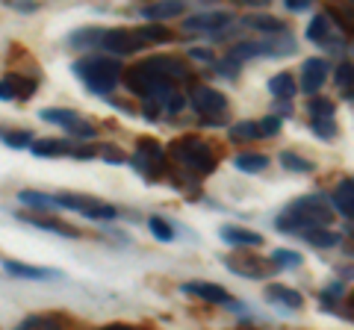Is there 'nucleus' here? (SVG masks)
Here are the masks:
<instances>
[{"label": "nucleus", "instance_id": "31", "mask_svg": "<svg viewBox=\"0 0 354 330\" xmlns=\"http://www.w3.org/2000/svg\"><path fill=\"white\" fill-rule=\"evenodd\" d=\"M334 101H328V97H310L307 101V113H310V118H334Z\"/></svg>", "mask_w": 354, "mask_h": 330}, {"label": "nucleus", "instance_id": "7", "mask_svg": "<svg viewBox=\"0 0 354 330\" xmlns=\"http://www.w3.org/2000/svg\"><path fill=\"white\" fill-rule=\"evenodd\" d=\"M39 118H41V121H50V124H57V127H62V130H68V133L77 136V139H95V136H97V127H95L88 118L77 115L74 109L48 106V109H41V113H39Z\"/></svg>", "mask_w": 354, "mask_h": 330}, {"label": "nucleus", "instance_id": "25", "mask_svg": "<svg viewBox=\"0 0 354 330\" xmlns=\"http://www.w3.org/2000/svg\"><path fill=\"white\" fill-rule=\"evenodd\" d=\"M15 330H65L62 316H27Z\"/></svg>", "mask_w": 354, "mask_h": 330}, {"label": "nucleus", "instance_id": "41", "mask_svg": "<svg viewBox=\"0 0 354 330\" xmlns=\"http://www.w3.org/2000/svg\"><path fill=\"white\" fill-rule=\"evenodd\" d=\"M322 301L328 307H334V301H346V286H342V283H330L328 289L322 292Z\"/></svg>", "mask_w": 354, "mask_h": 330}, {"label": "nucleus", "instance_id": "33", "mask_svg": "<svg viewBox=\"0 0 354 330\" xmlns=\"http://www.w3.org/2000/svg\"><path fill=\"white\" fill-rule=\"evenodd\" d=\"M272 266L274 269H298V266H301V254H298V251L281 248V251H274V254H272Z\"/></svg>", "mask_w": 354, "mask_h": 330}, {"label": "nucleus", "instance_id": "49", "mask_svg": "<svg viewBox=\"0 0 354 330\" xmlns=\"http://www.w3.org/2000/svg\"><path fill=\"white\" fill-rule=\"evenodd\" d=\"M0 101H15V95H12V89H9V86L0 80Z\"/></svg>", "mask_w": 354, "mask_h": 330}, {"label": "nucleus", "instance_id": "30", "mask_svg": "<svg viewBox=\"0 0 354 330\" xmlns=\"http://www.w3.org/2000/svg\"><path fill=\"white\" fill-rule=\"evenodd\" d=\"M328 15L334 18L342 30L354 32V3H337V6H330V9H328Z\"/></svg>", "mask_w": 354, "mask_h": 330}, {"label": "nucleus", "instance_id": "16", "mask_svg": "<svg viewBox=\"0 0 354 330\" xmlns=\"http://www.w3.org/2000/svg\"><path fill=\"white\" fill-rule=\"evenodd\" d=\"M18 218L32 224V227H39V230H48V233H57V236H65V239H80V230L59 222V218H39V215H30V213H21Z\"/></svg>", "mask_w": 354, "mask_h": 330}, {"label": "nucleus", "instance_id": "32", "mask_svg": "<svg viewBox=\"0 0 354 330\" xmlns=\"http://www.w3.org/2000/svg\"><path fill=\"white\" fill-rule=\"evenodd\" d=\"M281 165H283L286 171H298V174L313 171V162L304 159V157H298V153H292V151H283L281 153Z\"/></svg>", "mask_w": 354, "mask_h": 330}, {"label": "nucleus", "instance_id": "29", "mask_svg": "<svg viewBox=\"0 0 354 330\" xmlns=\"http://www.w3.org/2000/svg\"><path fill=\"white\" fill-rule=\"evenodd\" d=\"M18 201L24 204V206H32V210H53V206H57V197L41 195V192H32V189L18 192Z\"/></svg>", "mask_w": 354, "mask_h": 330}, {"label": "nucleus", "instance_id": "10", "mask_svg": "<svg viewBox=\"0 0 354 330\" xmlns=\"http://www.w3.org/2000/svg\"><path fill=\"white\" fill-rule=\"evenodd\" d=\"M230 21H234V15L221 12V9L218 12H198V15L183 21V30L186 32H213V36H225Z\"/></svg>", "mask_w": 354, "mask_h": 330}, {"label": "nucleus", "instance_id": "23", "mask_svg": "<svg viewBox=\"0 0 354 330\" xmlns=\"http://www.w3.org/2000/svg\"><path fill=\"white\" fill-rule=\"evenodd\" d=\"M330 201H334V206L342 215L354 222V180H342L334 189V195H330Z\"/></svg>", "mask_w": 354, "mask_h": 330}, {"label": "nucleus", "instance_id": "36", "mask_svg": "<svg viewBox=\"0 0 354 330\" xmlns=\"http://www.w3.org/2000/svg\"><path fill=\"white\" fill-rule=\"evenodd\" d=\"M230 139H263L257 121H239V124L230 127Z\"/></svg>", "mask_w": 354, "mask_h": 330}, {"label": "nucleus", "instance_id": "3", "mask_svg": "<svg viewBox=\"0 0 354 330\" xmlns=\"http://www.w3.org/2000/svg\"><path fill=\"white\" fill-rule=\"evenodd\" d=\"M330 222H334V213L322 195H307L292 201L286 210L278 215V230L283 233H310V230H328Z\"/></svg>", "mask_w": 354, "mask_h": 330}, {"label": "nucleus", "instance_id": "48", "mask_svg": "<svg viewBox=\"0 0 354 330\" xmlns=\"http://www.w3.org/2000/svg\"><path fill=\"white\" fill-rule=\"evenodd\" d=\"M286 9L290 12H304V9H310V0H286Z\"/></svg>", "mask_w": 354, "mask_h": 330}, {"label": "nucleus", "instance_id": "17", "mask_svg": "<svg viewBox=\"0 0 354 330\" xmlns=\"http://www.w3.org/2000/svg\"><path fill=\"white\" fill-rule=\"evenodd\" d=\"M3 269H6V274H12V278H24V280H53V278H59V271L27 266V262H18V260H3Z\"/></svg>", "mask_w": 354, "mask_h": 330}, {"label": "nucleus", "instance_id": "5", "mask_svg": "<svg viewBox=\"0 0 354 330\" xmlns=\"http://www.w3.org/2000/svg\"><path fill=\"white\" fill-rule=\"evenodd\" d=\"M130 165L136 168V174H142L148 183H153V180H162L165 168H169V153H165V148L157 139L142 136V139H136V145H133Z\"/></svg>", "mask_w": 354, "mask_h": 330}, {"label": "nucleus", "instance_id": "26", "mask_svg": "<svg viewBox=\"0 0 354 330\" xmlns=\"http://www.w3.org/2000/svg\"><path fill=\"white\" fill-rule=\"evenodd\" d=\"M269 92L278 97V101H290V97L295 95V77H292L290 71L274 74L272 80H269Z\"/></svg>", "mask_w": 354, "mask_h": 330}, {"label": "nucleus", "instance_id": "52", "mask_svg": "<svg viewBox=\"0 0 354 330\" xmlns=\"http://www.w3.org/2000/svg\"><path fill=\"white\" fill-rule=\"evenodd\" d=\"M242 330H254V327H242Z\"/></svg>", "mask_w": 354, "mask_h": 330}, {"label": "nucleus", "instance_id": "9", "mask_svg": "<svg viewBox=\"0 0 354 330\" xmlns=\"http://www.w3.org/2000/svg\"><path fill=\"white\" fill-rule=\"evenodd\" d=\"M101 50H106L109 57H130L136 50H145L142 39L136 36V30H124V27H113V30H104V39H101Z\"/></svg>", "mask_w": 354, "mask_h": 330}, {"label": "nucleus", "instance_id": "34", "mask_svg": "<svg viewBox=\"0 0 354 330\" xmlns=\"http://www.w3.org/2000/svg\"><path fill=\"white\" fill-rule=\"evenodd\" d=\"M304 239L313 248H334V245H339V236L330 233V230H310V233H304Z\"/></svg>", "mask_w": 354, "mask_h": 330}, {"label": "nucleus", "instance_id": "47", "mask_svg": "<svg viewBox=\"0 0 354 330\" xmlns=\"http://www.w3.org/2000/svg\"><path fill=\"white\" fill-rule=\"evenodd\" d=\"M189 57H192V59H201V62H213V53H209L207 48H192Z\"/></svg>", "mask_w": 354, "mask_h": 330}, {"label": "nucleus", "instance_id": "43", "mask_svg": "<svg viewBox=\"0 0 354 330\" xmlns=\"http://www.w3.org/2000/svg\"><path fill=\"white\" fill-rule=\"evenodd\" d=\"M12 12H24V15H30V12H39V3H30V0H9L6 3Z\"/></svg>", "mask_w": 354, "mask_h": 330}, {"label": "nucleus", "instance_id": "14", "mask_svg": "<svg viewBox=\"0 0 354 330\" xmlns=\"http://www.w3.org/2000/svg\"><path fill=\"white\" fill-rule=\"evenodd\" d=\"M328 80V62L325 59H307L301 65V89L307 95H316Z\"/></svg>", "mask_w": 354, "mask_h": 330}, {"label": "nucleus", "instance_id": "6", "mask_svg": "<svg viewBox=\"0 0 354 330\" xmlns=\"http://www.w3.org/2000/svg\"><path fill=\"white\" fill-rule=\"evenodd\" d=\"M57 206H62V210H74L83 218H92V222H113V218H118V210L113 204L97 201V197H86V195H74V192L57 195Z\"/></svg>", "mask_w": 354, "mask_h": 330}, {"label": "nucleus", "instance_id": "22", "mask_svg": "<svg viewBox=\"0 0 354 330\" xmlns=\"http://www.w3.org/2000/svg\"><path fill=\"white\" fill-rule=\"evenodd\" d=\"M183 12V3H177V0H165V3H148V6H142V18H148V21H169V18H177Z\"/></svg>", "mask_w": 354, "mask_h": 330}, {"label": "nucleus", "instance_id": "46", "mask_svg": "<svg viewBox=\"0 0 354 330\" xmlns=\"http://www.w3.org/2000/svg\"><path fill=\"white\" fill-rule=\"evenodd\" d=\"M337 313H339V316H346V318H354V292L339 304V310H337Z\"/></svg>", "mask_w": 354, "mask_h": 330}, {"label": "nucleus", "instance_id": "21", "mask_svg": "<svg viewBox=\"0 0 354 330\" xmlns=\"http://www.w3.org/2000/svg\"><path fill=\"white\" fill-rule=\"evenodd\" d=\"M101 39H104V30H97V27L74 30L68 36L71 48H77V50H101Z\"/></svg>", "mask_w": 354, "mask_h": 330}, {"label": "nucleus", "instance_id": "28", "mask_svg": "<svg viewBox=\"0 0 354 330\" xmlns=\"http://www.w3.org/2000/svg\"><path fill=\"white\" fill-rule=\"evenodd\" d=\"M234 165L239 171H245V174H257V171H263L266 165H269V157H263V153H236Z\"/></svg>", "mask_w": 354, "mask_h": 330}, {"label": "nucleus", "instance_id": "20", "mask_svg": "<svg viewBox=\"0 0 354 330\" xmlns=\"http://www.w3.org/2000/svg\"><path fill=\"white\" fill-rule=\"evenodd\" d=\"M266 298H269V301H274V304H283L286 310H301V307H304L301 292L290 289V286H281V283H272V286H266Z\"/></svg>", "mask_w": 354, "mask_h": 330}, {"label": "nucleus", "instance_id": "8", "mask_svg": "<svg viewBox=\"0 0 354 330\" xmlns=\"http://www.w3.org/2000/svg\"><path fill=\"white\" fill-rule=\"evenodd\" d=\"M189 104L204 118V124H218V118L227 113V97L213 86H195Z\"/></svg>", "mask_w": 354, "mask_h": 330}, {"label": "nucleus", "instance_id": "1", "mask_svg": "<svg viewBox=\"0 0 354 330\" xmlns=\"http://www.w3.org/2000/svg\"><path fill=\"white\" fill-rule=\"evenodd\" d=\"M192 77L189 65L177 57H165V53H157V57L139 59L136 65H130L124 71V86L142 97V104H157L165 115H177L183 109V95L177 92V83H186Z\"/></svg>", "mask_w": 354, "mask_h": 330}, {"label": "nucleus", "instance_id": "35", "mask_svg": "<svg viewBox=\"0 0 354 330\" xmlns=\"http://www.w3.org/2000/svg\"><path fill=\"white\" fill-rule=\"evenodd\" d=\"M148 230L153 233V239H160V242H171V239H174L171 224L165 222V218H160V215H151V218H148Z\"/></svg>", "mask_w": 354, "mask_h": 330}, {"label": "nucleus", "instance_id": "11", "mask_svg": "<svg viewBox=\"0 0 354 330\" xmlns=\"http://www.w3.org/2000/svg\"><path fill=\"white\" fill-rule=\"evenodd\" d=\"M225 266H227V271L239 274V278H251V280L269 278V271L274 269L272 260H260V257H227Z\"/></svg>", "mask_w": 354, "mask_h": 330}, {"label": "nucleus", "instance_id": "38", "mask_svg": "<svg viewBox=\"0 0 354 330\" xmlns=\"http://www.w3.org/2000/svg\"><path fill=\"white\" fill-rule=\"evenodd\" d=\"M310 127H313V133H316L319 139H334V136H337L334 118H316V121H310Z\"/></svg>", "mask_w": 354, "mask_h": 330}, {"label": "nucleus", "instance_id": "42", "mask_svg": "<svg viewBox=\"0 0 354 330\" xmlns=\"http://www.w3.org/2000/svg\"><path fill=\"white\" fill-rule=\"evenodd\" d=\"M101 157H104L106 162H130L127 153H124V151H118L115 145H106V148L101 151Z\"/></svg>", "mask_w": 354, "mask_h": 330}, {"label": "nucleus", "instance_id": "13", "mask_svg": "<svg viewBox=\"0 0 354 330\" xmlns=\"http://www.w3.org/2000/svg\"><path fill=\"white\" fill-rule=\"evenodd\" d=\"M180 289L186 295H195V298H201L207 304H227V307H236L234 301H230V295L225 292V286H216V283H209V280H189V283H183Z\"/></svg>", "mask_w": 354, "mask_h": 330}, {"label": "nucleus", "instance_id": "50", "mask_svg": "<svg viewBox=\"0 0 354 330\" xmlns=\"http://www.w3.org/2000/svg\"><path fill=\"white\" fill-rule=\"evenodd\" d=\"M101 330H139V327H130V324H106Z\"/></svg>", "mask_w": 354, "mask_h": 330}, {"label": "nucleus", "instance_id": "45", "mask_svg": "<svg viewBox=\"0 0 354 330\" xmlns=\"http://www.w3.org/2000/svg\"><path fill=\"white\" fill-rule=\"evenodd\" d=\"M142 115H145L148 121H157V118L162 115V109H160L157 104H148V101H145V104H142Z\"/></svg>", "mask_w": 354, "mask_h": 330}, {"label": "nucleus", "instance_id": "40", "mask_svg": "<svg viewBox=\"0 0 354 330\" xmlns=\"http://www.w3.org/2000/svg\"><path fill=\"white\" fill-rule=\"evenodd\" d=\"M337 83H339V89H351L354 86V65L351 62H342L337 68Z\"/></svg>", "mask_w": 354, "mask_h": 330}, {"label": "nucleus", "instance_id": "12", "mask_svg": "<svg viewBox=\"0 0 354 330\" xmlns=\"http://www.w3.org/2000/svg\"><path fill=\"white\" fill-rule=\"evenodd\" d=\"M307 39H310V41H316V45H325V48H330V50H337V48H339L337 27L330 24V15H328V12H319L313 21H310Z\"/></svg>", "mask_w": 354, "mask_h": 330}, {"label": "nucleus", "instance_id": "37", "mask_svg": "<svg viewBox=\"0 0 354 330\" xmlns=\"http://www.w3.org/2000/svg\"><path fill=\"white\" fill-rule=\"evenodd\" d=\"M3 142H6V148L18 151V148H30L36 139H32L30 130H12V133H6V136H3Z\"/></svg>", "mask_w": 354, "mask_h": 330}, {"label": "nucleus", "instance_id": "15", "mask_svg": "<svg viewBox=\"0 0 354 330\" xmlns=\"http://www.w3.org/2000/svg\"><path fill=\"white\" fill-rule=\"evenodd\" d=\"M3 83L9 86V89H12L15 101H30V97L36 95V89H39L41 77H36V74H21V71H9V74L3 77Z\"/></svg>", "mask_w": 354, "mask_h": 330}, {"label": "nucleus", "instance_id": "19", "mask_svg": "<svg viewBox=\"0 0 354 330\" xmlns=\"http://www.w3.org/2000/svg\"><path fill=\"white\" fill-rule=\"evenodd\" d=\"M221 239L225 245H234V248H260L263 245V236L254 233V230H245V227H221Z\"/></svg>", "mask_w": 354, "mask_h": 330}, {"label": "nucleus", "instance_id": "39", "mask_svg": "<svg viewBox=\"0 0 354 330\" xmlns=\"http://www.w3.org/2000/svg\"><path fill=\"white\" fill-rule=\"evenodd\" d=\"M257 127H260V136H278L281 118H278V115H266V118L257 121Z\"/></svg>", "mask_w": 354, "mask_h": 330}, {"label": "nucleus", "instance_id": "18", "mask_svg": "<svg viewBox=\"0 0 354 330\" xmlns=\"http://www.w3.org/2000/svg\"><path fill=\"white\" fill-rule=\"evenodd\" d=\"M30 151H32V157H48V159H53V157H71L74 145H71L68 139H36L30 145Z\"/></svg>", "mask_w": 354, "mask_h": 330}, {"label": "nucleus", "instance_id": "27", "mask_svg": "<svg viewBox=\"0 0 354 330\" xmlns=\"http://www.w3.org/2000/svg\"><path fill=\"white\" fill-rule=\"evenodd\" d=\"M245 27H254V30H263V32H272V36H281V32H286V24L272 15H251L245 18Z\"/></svg>", "mask_w": 354, "mask_h": 330}, {"label": "nucleus", "instance_id": "51", "mask_svg": "<svg viewBox=\"0 0 354 330\" xmlns=\"http://www.w3.org/2000/svg\"><path fill=\"white\" fill-rule=\"evenodd\" d=\"M342 248H346V251H348V254H354V236H348L346 242H342Z\"/></svg>", "mask_w": 354, "mask_h": 330}, {"label": "nucleus", "instance_id": "4", "mask_svg": "<svg viewBox=\"0 0 354 330\" xmlns=\"http://www.w3.org/2000/svg\"><path fill=\"white\" fill-rule=\"evenodd\" d=\"M71 71L77 74V80H80L88 92L101 95L104 101L113 95L115 86L124 80V68H121V62L115 57H106V53H92V57L77 59L71 65Z\"/></svg>", "mask_w": 354, "mask_h": 330}, {"label": "nucleus", "instance_id": "24", "mask_svg": "<svg viewBox=\"0 0 354 330\" xmlns=\"http://www.w3.org/2000/svg\"><path fill=\"white\" fill-rule=\"evenodd\" d=\"M136 36L142 39V45H169V41H174V32L169 27H160V24H148V27H139Z\"/></svg>", "mask_w": 354, "mask_h": 330}, {"label": "nucleus", "instance_id": "2", "mask_svg": "<svg viewBox=\"0 0 354 330\" xmlns=\"http://www.w3.org/2000/svg\"><path fill=\"white\" fill-rule=\"evenodd\" d=\"M165 153H169L171 171L177 174L174 183H198V180H204L218 162L213 142H207L201 136L174 139L171 145L165 148Z\"/></svg>", "mask_w": 354, "mask_h": 330}, {"label": "nucleus", "instance_id": "44", "mask_svg": "<svg viewBox=\"0 0 354 330\" xmlns=\"http://www.w3.org/2000/svg\"><path fill=\"white\" fill-rule=\"evenodd\" d=\"M95 145H74V151H71V157L74 159H92L95 157Z\"/></svg>", "mask_w": 354, "mask_h": 330}]
</instances>
